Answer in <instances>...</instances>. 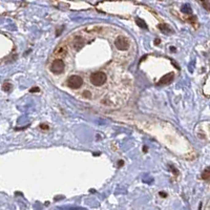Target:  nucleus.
Here are the masks:
<instances>
[{
    "label": "nucleus",
    "instance_id": "5",
    "mask_svg": "<svg viewBox=\"0 0 210 210\" xmlns=\"http://www.w3.org/2000/svg\"><path fill=\"white\" fill-rule=\"evenodd\" d=\"M174 79V74H167L165 75L164 77L161 78V80L159 81V85H166V84H169Z\"/></svg>",
    "mask_w": 210,
    "mask_h": 210
},
{
    "label": "nucleus",
    "instance_id": "3",
    "mask_svg": "<svg viewBox=\"0 0 210 210\" xmlns=\"http://www.w3.org/2000/svg\"><path fill=\"white\" fill-rule=\"evenodd\" d=\"M64 67H65V65H64L63 61L60 60V59H57L52 63L51 70L54 74H60L64 71Z\"/></svg>",
    "mask_w": 210,
    "mask_h": 210
},
{
    "label": "nucleus",
    "instance_id": "1",
    "mask_svg": "<svg viewBox=\"0 0 210 210\" xmlns=\"http://www.w3.org/2000/svg\"><path fill=\"white\" fill-rule=\"evenodd\" d=\"M106 80H107V77L103 71H96L90 76V83L96 87L104 85L106 83Z\"/></svg>",
    "mask_w": 210,
    "mask_h": 210
},
{
    "label": "nucleus",
    "instance_id": "4",
    "mask_svg": "<svg viewBox=\"0 0 210 210\" xmlns=\"http://www.w3.org/2000/svg\"><path fill=\"white\" fill-rule=\"evenodd\" d=\"M115 44H116V46H117V48L120 49V51H126V49L128 48V40L125 38V37L120 36L119 38L116 40Z\"/></svg>",
    "mask_w": 210,
    "mask_h": 210
},
{
    "label": "nucleus",
    "instance_id": "9",
    "mask_svg": "<svg viewBox=\"0 0 210 210\" xmlns=\"http://www.w3.org/2000/svg\"><path fill=\"white\" fill-rule=\"evenodd\" d=\"M160 29H162V31L165 32V33H168V32H169V29L167 28V25H160Z\"/></svg>",
    "mask_w": 210,
    "mask_h": 210
},
{
    "label": "nucleus",
    "instance_id": "6",
    "mask_svg": "<svg viewBox=\"0 0 210 210\" xmlns=\"http://www.w3.org/2000/svg\"><path fill=\"white\" fill-rule=\"evenodd\" d=\"M136 22H137V24L138 25L140 26V28H143V29H146V23H145L144 21L142 20V19H137V20H136Z\"/></svg>",
    "mask_w": 210,
    "mask_h": 210
},
{
    "label": "nucleus",
    "instance_id": "8",
    "mask_svg": "<svg viewBox=\"0 0 210 210\" xmlns=\"http://www.w3.org/2000/svg\"><path fill=\"white\" fill-rule=\"evenodd\" d=\"M208 178H209V169L207 168L206 170H205V172L203 174V179L205 180H208Z\"/></svg>",
    "mask_w": 210,
    "mask_h": 210
},
{
    "label": "nucleus",
    "instance_id": "2",
    "mask_svg": "<svg viewBox=\"0 0 210 210\" xmlns=\"http://www.w3.org/2000/svg\"><path fill=\"white\" fill-rule=\"evenodd\" d=\"M83 84V79L78 75H73L68 78L67 80V86L73 90H77V88L81 87Z\"/></svg>",
    "mask_w": 210,
    "mask_h": 210
},
{
    "label": "nucleus",
    "instance_id": "7",
    "mask_svg": "<svg viewBox=\"0 0 210 210\" xmlns=\"http://www.w3.org/2000/svg\"><path fill=\"white\" fill-rule=\"evenodd\" d=\"M2 90H6V91H9L10 90H11V84L6 82V83L3 84V86H2Z\"/></svg>",
    "mask_w": 210,
    "mask_h": 210
}]
</instances>
